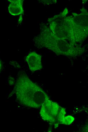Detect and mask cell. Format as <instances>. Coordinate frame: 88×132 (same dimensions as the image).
Masks as SVG:
<instances>
[{"label":"cell","mask_w":88,"mask_h":132,"mask_svg":"<svg viewBox=\"0 0 88 132\" xmlns=\"http://www.w3.org/2000/svg\"><path fill=\"white\" fill-rule=\"evenodd\" d=\"M13 93L20 104L34 108H39L45 101L49 99L44 90L31 80L23 71L18 72L13 91L10 95Z\"/></svg>","instance_id":"6da1fadb"},{"label":"cell","mask_w":88,"mask_h":132,"mask_svg":"<svg viewBox=\"0 0 88 132\" xmlns=\"http://www.w3.org/2000/svg\"><path fill=\"white\" fill-rule=\"evenodd\" d=\"M34 40L37 46L47 48L57 55L75 56L83 52L81 48L75 47L67 41L52 36L44 31L35 37Z\"/></svg>","instance_id":"7a4b0ae2"},{"label":"cell","mask_w":88,"mask_h":132,"mask_svg":"<svg viewBox=\"0 0 88 132\" xmlns=\"http://www.w3.org/2000/svg\"><path fill=\"white\" fill-rule=\"evenodd\" d=\"M41 106L40 114L42 118L54 125L55 128L59 124L70 125L74 120L71 116H66L65 109L50 99L45 101Z\"/></svg>","instance_id":"3957f363"},{"label":"cell","mask_w":88,"mask_h":132,"mask_svg":"<svg viewBox=\"0 0 88 132\" xmlns=\"http://www.w3.org/2000/svg\"><path fill=\"white\" fill-rule=\"evenodd\" d=\"M29 69L32 72H34L42 68L41 57L40 55L35 52L30 53L26 58Z\"/></svg>","instance_id":"277c9868"},{"label":"cell","mask_w":88,"mask_h":132,"mask_svg":"<svg viewBox=\"0 0 88 132\" xmlns=\"http://www.w3.org/2000/svg\"><path fill=\"white\" fill-rule=\"evenodd\" d=\"M11 2L8 9L9 12L12 15H17L24 13L22 0H10Z\"/></svg>","instance_id":"5b68a950"},{"label":"cell","mask_w":88,"mask_h":132,"mask_svg":"<svg viewBox=\"0 0 88 132\" xmlns=\"http://www.w3.org/2000/svg\"><path fill=\"white\" fill-rule=\"evenodd\" d=\"M8 82L9 84L11 86L13 85L15 82L14 79L11 77H10L8 78Z\"/></svg>","instance_id":"8992f818"},{"label":"cell","mask_w":88,"mask_h":132,"mask_svg":"<svg viewBox=\"0 0 88 132\" xmlns=\"http://www.w3.org/2000/svg\"><path fill=\"white\" fill-rule=\"evenodd\" d=\"M2 68V64L1 61L0 59V73L1 72Z\"/></svg>","instance_id":"52a82bcc"}]
</instances>
